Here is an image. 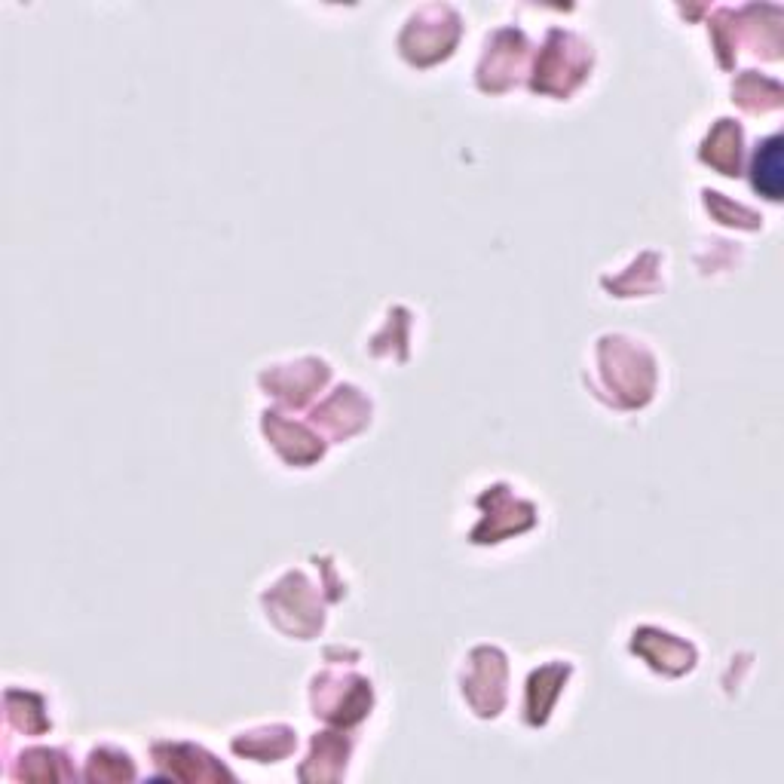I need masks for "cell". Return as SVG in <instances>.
<instances>
[{"label":"cell","mask_w":784,"mask_h":784,"mask_svg":"<svg viewBox=\"0 0 784 784\" xmlns=\"http://www.w3.org/2000/svg\"><path fill=\"white\" fill-rule=\"evenodd\" d=\"M781 178V138H769L757 154V187L775 200L781 193Z\"/></svg>","instance_id":"obj_1"}]
</instances>
